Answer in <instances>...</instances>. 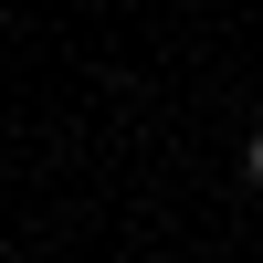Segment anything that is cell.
Instances as JSON below:
<instances>
[{
	"label": "cell",
	"instance_id": "1",
	"mask_svg": "<svg viewBox=\"0 0 263 263\" xmlns=\"http://www.w3.org/2000/svg\"><path fill=\"white\" fill-rule=\"evenodd\" d=\"M242 168H253V190H263V126H253V147H242Z\"/></svg>",
	"mask_w": 263,
	"mask_h": 263
}]
</instances>
